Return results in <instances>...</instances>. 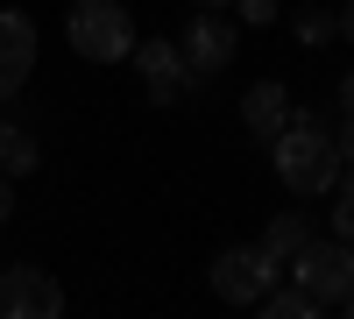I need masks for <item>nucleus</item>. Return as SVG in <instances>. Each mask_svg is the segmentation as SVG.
Wrapping results in <instances>:
<instances>
[{
  "label": "nucleus",
  "mask_w": 354,
  "mask_h": 319,
  "mask_svg": "<svg viewBox=\"0 0 354 319\" xmlns=\"http://www.w3.org/2000/svg\"><path fill=\"white\" fill-rule=\"evenodd\" d=\"M270 163H277V178L298 199H319V192L340 185V149H333L326 121H312V113H290L283 121V135L270 142Z\"/></svg>",
  "instance_id": "obj_1"
},
{
  "label": "nucleus",
  "mask_w": 354,
  "mask_h": 319,
  "mask_svg": "<svg viewBox=\"0 0 354 319\" xmlns=\"http://www.w3.org/2000/svg\"><path fill=\"white\" fill-rule=\"evenodd\" d=\"M64 43L85 57V64H128V50H135V15L121 8V0H71Z\"/></svg>",
  "instance_id": "obj_2"
},
{
  "label": "nucleus",
  "mask_w": 354,
  "mask_h": 319,
  "mask_svg": "<svg viewBox=\"0 0 354 319\" xmlns=\"http://www.w3.org/2000/svg\"><path fill=\"white\" fill-rule=\"evenodd\" d=\"M283 277L298 284V291H312L319 312H333V305L354 291V248H347L340 235H333V241H319V235H312L298 255H283Z\"/></svg>",
  "instance_id": "obj_3"
},
{
  "label": "nucleus",
  "mask_w": 354,
  "mask_h": 319,
  "mask_svg": "<svg viewBox=\"0 0 354 319\" xmlns=\"http://www.w3.org/2000/svg\"><path fill=\"white\" fill-rule=\"evenodd\" d=\"M277 277H283V263H277L262 241H248V248H220V255H213V298H220V305H255Z\"/></svg>",
  "instance_id": "obj_4"
},
{
  "label": "nucleus",
  "mask_w": 354,
  "mask_h": 319,
  "mask_svg": "<svg viewBox=\"0 0 354 319\" xmlns=\"http://www.w3.org/2000/svg\"><path fill=\"white\" fill-rule=\"evenodd\" d=\"M234 50H241V28H234L220 8H198V21L177 36V57H185L192 78H220V71L234 64Z\"/></svg>",
  "instance_id": "obj_5"
},
{
  "label": "nucleus",
  "mask_w": 354,
  "mask_h": 319,
  "mask_svg": "<svg viewBox=\"0 0 354 319\" xmlns=\"http://www.w3.org/2000/svg\"><path fill=\"white\" fill-rule=\"evenodd\" d=\"M64 312V284L36 263H15L0 270V319H57Z\"/></svg>",
  "instance_id": "obj_6"
},
{
  "label": "nucleus",
  "mask_w": 354,
  "mask_h": 319,
  "mask_svg": "<svg viewBox=\"0 0 354 319\" xmlns=\"http://www.w3.org/2000/svg\"><path fill=\"white\" fill-rule=\"evenodd\" d=\"M128 57H135V71H142V85H149V100H156V107H177V100L198 85V78L185 71V57H177V43H163V36H156V43H142V36H135Z\"/></svg>",
  "instance_id": "obj_7"
},
{
  "label": "nucleus",
  "mask_w": 354,
  "mask_h": 319,
  "mask_svg": "<svg viewBox=\"0 0 354 319\" xmlns=\"http://www.w3.org/2000/svg\"><path fill=\"white\" fill-rule=\"evenodd\" d=\"M36 78V21L21 8H0V100H15Z\"/></svg>",
  "instance_id": "obj_8"
},
{
  "label": "nucleus",
  "mask_w": 354,
  "mask_h": 319,
  "mask_svg": "<svg viewBox=\"0 0 354 319\" xmlns=\"http://www.w3.org/2000/svg\"><path fill=\"white\" fill-rule=\"evenodd\" d=\"M290 113H298V107H290V93H283L277 78H262V85H248V93H241V128H248L255 142H277Z\"/></svg>",
  "instance_id": "obj_9"
},
{
  "label": "nucleus",
  "mask_w": 354,
  "mask_h": 319,
  "mask_svg": "<svg viewBox=\"0 0 354 319\" xmlns=\"http://www.w3.org/2000/svg\"><path fill=\"white\" fill-rule=\"evenodd\" d=\"M36 163H43L36 135H28V128H15V121H0V178H28Z\"/></svg>",
  "instance_id": "obj_10"
},
{
  "label": "nucleus",
  "mask_w": 354,
  "mask_h": 319,
  "mask_svg": "<svg viewBox=\"0 0 354 319\" xmlns=\"http://www.w3.org/2000/svg\"><path fill=\"white\" fill-rule=\"evenodd\" d=\"M255 305L270 312V319H319V298H312V291H298V284H283V277H277Z\"/></svg>",
  "instance_id": "obj_11"
},
{
  "label": "nucleus",
  "mask_w": 354,
  "mask_h": 319,
  "mask_svg": "<svg viewBox=\"0 0 354 319\" xmlns=\"http://www.w3.org/2000/svg\"><path fill=\"white\" fill-rule=\"evenodd\" d=\"M305 241H312V220H305V213H277L270 227H262V248H270L277 263H283V255H298Z\"/></svg>",
  "instance_id": "obj_12"
},
{
  "label": "nucleus",
  "mask_w": 354,
  "mask_h": 319,
  "mask_svg": "<svg viewBox=\"0 0 354 319\" xmlns=\"http://www.w3.org/2000/svg\"><path fill=\"white\" fill-rule=\"evenodd\" d=\"M326 220H333V235L354 248V185H333V213Z\"/></svg>",
  "instance_id": "obj_13"
},
{
  "label": "nucleus",
  "mask_w": 354,
  "mask_h": 319,
  "mask_svg": "<svg viewBox=\"0 0 354 319\" xmlns=\"http://www.w3.org/2000/svg\"><path fill=\"white\" fill-rule=\"evenodd\" d=\"M326 36H333V15H319V8H305V15H298V43H305V50H319Z\"/></svg>",
  "instance_id": "obj_14"
},
{
  "label": "nucleus",
  "mask_w": 354,
  "mask_h": 319,
  "mask_svg": "<svg viewBox=\"0 0 354 319\" xmlns=\"http://www.w3.org/2000/svg\"><path fill=\"white\" fill-rule=\"evenodd\" d=\"M234 8H241L248 28H270V21H277V0H234Z\"/></svg>",
  "instance_id": "obj_15"
},
{
  "label": "nucleus",
  "mask_w": 354,
  "mask_h": 319,
  "mask_svg": "<svg viewBox=\"0 0 354 319\" xmlns=\"http://www.w3.org/2000/svg\"><path fill=\"white\" fill-rule=\"evenodd\" d=\"M333 149H340V163H354V113L340 121V135H333Z\"/></svg>",
  "instance_id": "obj_16"
},
{
  "label": "nucleus",
  "mask_w": 354,
  "mask_h": 319,
  "mask_svg": "<svg viewBox=\"0 0 354 319\" xmlns=\"http://www.w3.org/2000/svg\"><path fill=\"white\" fill-rule=\"evenodd\" d=\"M8 213H15V185L0 178V227H8Z\"/></svg>",
  "instance_id": "obj_17"
},
{
  "label": "nucleus",
  "mask_w": 354,
  "mask_h": 319,
  "mask_svg": "<svg viewBox=\"0 0 354 319\" xmlns=\"http://www.w3.org/2000/svg\"><path fill=\"white\" fill-rule=\"evenodd\" d=\"M340 113H354V71L340 78Z\"/></svg>",
  "instance_id": "obj_18"
},
{
  "label": "nucleus",
  "mask_w": 354,
  "mask_h": 319,
  "mask_svg": "<svg viewBox=\"0 0 354 319\" xmlns=\"http://www.w3.org/2000/svg\"><path fill=\"white\" fill-rule=\"evenodd\" d=\"M333 28H340V36H347V43H354V0H347V15H340V21H333Z\"/></svg>",
  "instance_id": "obj_19"
},
{
  "label": "nucleus",
  "mask_w": 354,
  "mask_h": 319,
  "mask_svg": "<svg viewBox=\"0 0 354 319\" xmlns=\"http://www.w3.org/2000/svg\"><path fill=\"white\" fill-rule=\"evenodd\" d=\"M333 312H347V319H354V291H347V298H340V305H333Z\"/></svg>",
  "instance_id": "obj_20"
},
{
  "label": "nucleus",
  "mask_w": 354,
  "mask_h": 319,
  "mask_svg": "<svg viewBox=\"0 0 354 319\" xmlns=\"http://www.w3.org/2000/svg\"><path fill=\"white\" fill-rule=\"evenodd\" d=\"M192 8H234V0H192Z\"/></svg>",
  "instance_id": "obj_21"
}]
</instances>
